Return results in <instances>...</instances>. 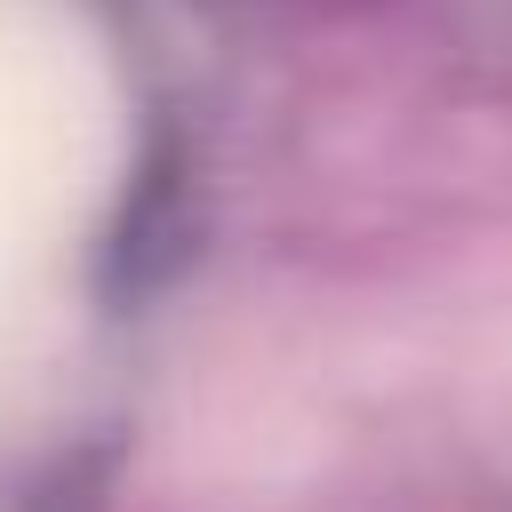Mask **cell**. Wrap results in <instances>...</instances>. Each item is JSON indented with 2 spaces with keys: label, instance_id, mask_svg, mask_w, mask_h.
Masks as SVG:
<instances>
[{
  "label": "cell",
  "instance_id": "cell-1",
  "mask_svg": "<svg viewBox=\"0 0 512 512\" xmlns=\"http://www.w3.org/2000/svg\"><path fill=\"white\" fill-rule=\"evenodd\" d=\"M120 160V88L64 0H0V312L88 232Z\"/></svg>",
  "mask_w": 512,
  "mask_h": 512
}]
</instances>
